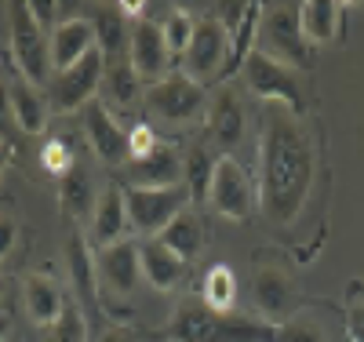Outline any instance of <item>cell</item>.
I'll list each match as a JSON object with an SVG mask.
<instances>
[{
    "mask_svg": "<svg viewBox=\"0 0 364 342\" xmlns=\"http://www.w3.org/2000/svg\"><path fill=\"white\" fill-rule=\"evenodd\" d=\"M314 178H317V142L306 117L284 106H262L259 178H255V201L262 219L273 226H291L310 204Z\"/></svg>",
    "mask_w": 364,
    "mask_h": 342,
    "instance_id": "obj_1",
    "label": "cell"
},
{
    "mask_svg": "<svg viewBox=\"0 0 364 342\" xmlns=\"http://www.w3.org/2000/svg\"><path fill=\"white\" fill-rule=\"evenodd\" d=\"M168 342H277V324L233 314V309H211L200 299H182L171 309L164 328Z\"/></svg>",
    "mask_w": 364,
    "mask_h": 342,
    "instance_id": "obj_2",
    "label": "cell"
},
{
    "mask_svg": "<svg viewBox=\"0 0 364 342\" xmlns=\"http://www.w3.org/2000/svg\"><path fill=\"white\" fill-rule=\"evenodd\" d=\"M255 48L281 66L302 73L314 66V44L302 33L299 22V4H262L259 29H255Z\"/></svg>",
    "mask_w": 364,
    "mask_h": 342,
    "instance_id": "obj_3",
    "label": "cell"
},
{
    "mask_svg": "<svg viewBox=\"0 0 364 342\" xmlns=\"http://www.w3.org/2000/svg\"><path fill=\"white\" fill-rule=\"evenodd\" d=\"M142 106L154 120L171 124V128H186V124H193L208 113V91H204V84L190 80L186 73H171L157 84H146Z\"/></svg>",
    "mask_w": 364,
    "mask_h": 342,
    "instance_id": "obj_4",
    "label": "cell"
},
{
    "mask_svg": "<svg viewBox=\"0 0 364 342\" xmlns=\"http://www.w3.org/2000/svg\"><path fill=\"white\" fill-rule=\"evenodd\" d=\"M240 77H245L252 95L262 99V106H284V109H291L299 117H306V109H302L299 73L281 66L277 58H269L259 48H252V55L245 58V66H240Z\"/></svg>",
    "mask_w": 364,
    "mask_h": 342,
    "instance_id": "obj_5",
    "label": "cell"
},
{
    "mask_svg": "<svg viewBox=\"0 0 364 342\" xmlns=\"http://www.w3.org/2000/svg\"><path fill=\"white\" fill-rule=\"evenodd\" d=\"M230 33L223 29V22L215 15H204L193 22V37H190V48L182 55V73L197 84H208V80H226L230 77Z\"/></svg>",
    "mask_w": 364,
    "mask_h": 342,
    "instance_id": "obj_6",
    "label": "cell"
},
{
    "mask_svg": "<svg viewBox=\"0 0 364 342\" xmlns=\"http://www.w3.org/2000/svg\"><path fill=\"white\" fill-rule=\"evenodd\" d=\"M102 73H106V58L95 48L91 55H84L77 66L63 70V73H51L48 80V102L51 113H84V106L95 102V95L102 91Z\"/></svg>",
    "mask_w": 364,
    "mask_h": 342,
    "instance_id": "obj_7",
    "label": "cell"
},
{
    "mask_svg": "<svg viewBox=\"0 0 364 342\" xmlns=\"http://www.w3.org/2000/svg\"><path fill=\"white\" fill-rule=\"evenodd\" d=\"M11 58L29 84L51 80V48L44 37V26L37 22L29 4H11Z\"/></svg>",
    "mask_w": 364,
    "mask_h": 342,
    "instance_id": "obj_8",
    "label": "cell"
},
{
    "mask_svg": "<svg viewBox=\"0 0 364 342\" xmlns=\"http://www.w3.org/2000/svg\"><path fill=\"white\" fill-rule=\"evenodd\" d=\"M128 204V226L146 237H161L182 211L193 208L186 186H171V190H124Z\"/></svg>",
    "mask_w": 364,
    "mask_h": 342,
    "instance_id": "obj_9",
    "label": "cell"
},
{
    "mask_svg": "<svg viewBox=\"0 0 364 342\" xmlns=\"http://www.w3.org/2000/svg\"><path fill=\"white\" fill-rule=\"evenodd\" d=\"M208 208L215 215H223V219H230V223H248L252 211L259 208L252 175L233 157L215 161V175H211V190H208Z\"/></svg>",
    "mask_w": 364,
    "mask_h": 342,
    "instance_id": "obj_10",
    "label": "cell"
},
{
    "mask_svg": "<svg viewBox=\"0 0 364 342\" xmlns=\"http://www.w3.org/2000/svg\"><path fill=\"white\" fill-rule=\"evenodd\" d=\"M171 48L164 41V29L157 18H135L132 22V37H128V62L135 66V73L146 84H157L164 77H171Z\"/></svg>",
    "mask_w": 364,
    "mask_h": 342,
    "instance_id": "obj_11",
    "label": "cell"
},
{
    "mask_svg": "<svg viewBox=\"0 0 364 342\" xmlns=\"http://www.w3.org/2000/svg\"><path fill=\"white\" fill-rule=\"evenodd\" d=\"M117 186H124V190H171V186H182V153L161 142L146 157H135L120 168Z\"/></svg>",
    "mask_w": 364,
    "mask_h": 342,
    "instance_id": "obj_12",
    "label": "cell"
},
{
    "mask_svg": "<svg viewBox=\"0 0 364 342\" xmlns=\"http://www.w3.org/2000/svg\"><path fill=\"white\" fill-rule=\"evenodd\" d=\"M84 135L91 142V149H95V157L106 164V168H124L128 164V132L117 124L113 109L95 99L91 106H84Z\"/></svg>",
    "mask_w": 364,
    "mask_h": 342,
    "instance_id": "obj_13",
    "label": "cell"
},
{
    "mask_svg": "<svg viewBox=\"0 0 364 342\" xmlns=\"http://www.w3.org/2000/svg\"><path fill=\"white\" fill-rule=\"evenodd\" d=\"M204 132L211 146L223 149V157H230V149L240 146V139H245V106H240L233 87H215L208 95Z\"/></svg>",
    "mask_w": 364,
    "mask_h": 342,
    "instance_id": "obj_14",
    "label": "cell"
},
{
    "mask_svg": "<svg viewBox=\"0 0 364 342\" xmlns=\"http://www.w3.org/2000/svg\"><path fill=\"white\" fill-rule=\"evenodd\" d=\"M99 266V288H106L117 299H128L142 281V262H139V240H120L95 252Z\"/></svg>",
    "mask_w": 364,
    "mask_h": 342,
    "instance_id": "obj_15",
    "label": "cell"
},
{
    "mask_svg": "<svg viewBox=\"0 0 364 342\" xmlns=\"http://www.w3.org/2000/svg\"><path fill=\"white\" fill-rule=\"evenodd\" d=\"M48 48H51V73H63V70L77 66L84 55L95 51V26L84 15H70L51 26Z\"/></svg>",
    "mask_w": 364,
    "mask_h": 342,
    "instance_id": "obj_16",
    "label": "cell"
},
{
    "mask_svg": "<svg viewBox=\"0 0 364 342\" xmlns=\"http://www.w3.org/2000/svg\"><path fill=\"white\" fill-rule=\"evenodd\" d=\"M128 233V204H124V186H102V193L95 197V208H91V237H95L99 247L120 244Z\"/></svg>",
    "mask_w": 364,
    "mask_h": 342,
    "instance_id": "obj_17",
    "label": "cell"
},
{
    "mask_svg": "<svg viewBox=\"0 0 364 342\" xmlns=\"http://www.w3.org/2000/svg\"><path fill=\"white\" fill-rule=\"evenodd\" d=\"M139 262H142V281L154 292H175L182 273L190 266V262H182L161 237L139 240Z\"/></svg>",
    "mask_w": 364,
    "mask_h": 342,
    "instance_id": "obj_18",
    "label": "cell"
},
{
    "mask_svg": "<svg viewBox=\"0 0 364 342\" xmlns=\"http://www.w3.org/2000/svg\"><path fill=\"white\" fill-rule=\"evenodd\" d=\"M299 22L306 41L317 44H339L346 33V4H336V0H306L299 4Z\"/></svg>",
    "mask_w": 364,
    "mask_h": 342,
    "instance_id": "obj_19",
    "label": "cell"
},
{
    "mask_svg": "<svg viewBox=\"0 0 364 342\" xmlns=\"http://www.w3.org/2000/svg\"><path fill=\"white\" fill-rule=\"evenodd\" d=\"M8 95H11V117H15V128L26 135H41L48 128V117H51V102L48 95L29 84V80H11L8 84Z\"/></svg>",
    "mask_w": 364,
    "mask_h": 342,
    "instance_id": "obj_20",
    "label": "cell"
},
{
    "mask_svg": "<svg viewBox=\"0 0 364 342\" xmlns=\"http://www.w3.org/2000/svg\"><path fill=\"white\" fill-rule=\"evenodd\" d=\"M22 302H26L29 321L41 324V328H51L58 317H63V309H66V299H63V292H58V284L51 281V277H44V273H29L26 277Z\"/></svg>",
    "mask_w": 364,
    "mask_h": 342,
    "instance_id": "obj_21",
    "label": "cell"
},
{
    "mask_svg": "<svg viewBox=\"0 0 364 342\" xmlns=\"http://www.w3.org/2000/svg\"><path fill=\"white\" fill-rule=\"evenodd\" d=\"M102 95L109 106L117 109H132L146 99V80L135 73V66L128 58H117L106 62V73H102Z\"/></svg>",
    "mask_w": 364,
    "mask_h": 342,
    "instance_id": "obj_22",
    "label": "cell"
},
{
    "mask_svg": "<svg viewBox=\"0 0 364 342\" xmlns=\"http://www.w3.org/2000/svg\"><path fill=\"white\" fill-rule=\"evenodd\" d=\"M288 302H291L288 273L281 266H259V273H255V306L277 324V317L288 314Z\"/></svg>",
    "mask_w": 364,
    "mask_h": 342,
    "instance_id": "obj_23",
    "label": "cell"
},
{
    "mask_svg": "<svg viewBox=\"0 0 364 342\" xmlns=\"http://www.w3.org/2000/svg\"><path fill=\"white\" fill-rule=\"evenodd\" d=\"M95 48L102 51L106 62H117V58H128V37H132V22L120 15V8H102L95 18Z\"/></svg>",
    "mask_w": 364,
    "mask_h": 342,
    "instance_id": "obj_24",
    "label": "cell"
},
{
    "mask_svg": "<svg viewBox=\"0 0 364 342\" xmlns=\"http://www.w3.org/2000/svg\"><path fill=\"white\" fill-rule=\"evenodd\" d=\"M66 259H70V277H73V288H77L80 302H95V295H99V266H95V255H91L84 233L73 230V237L66 240Z\"/></svg>",
    "mask_w": 364,
    "mask_h": 342,
    "instance_id": "obj_25",
    "label": "cell"
},
{
    "mask_svg": "<svg viewBox=\"0 0 364 342\" xmlns=\"http://www.w3.org/2000/svg\"><path fill=\"white\" fill-rule=\"evenodd\" d=\"M215 153L204 142L190 146V153H182V186L190 193V204H208V190H211V175H215Z\"/></svg>",
    "mask_w": 364,
    "mask_h": 342,
    "instance_id": "obj_26",
    "label": "cell"
},
{
    "mask_svg": "<svg viewBox=\"0 0 364 342\" xmlns=\"http://www.w3.org/2000/svg\"><path fill=\"white\" fill-rule=\"evenodd\" d=\"M161 240L171 247V252L182 259V262H193L200 252H204V223L193 208H186L178 215V219L161 233Z\"/></svg>",
    "mask_w": 364,
    "mask_h": 342,
    "instance_id": "obj_27",
    "label": "cell"
},
{
    "mask_svg": "<svg viewBox=\"0 0 364 342\" xmlns=\"http://www.w3.org/2000/svg\"><path fill=\"white\" fill-rule=\"evenodd\" d=\"M58 204H63L66 215H73V219H80V215L87 211V204L95 208V193H91V178L80 164H73L63 178H58Z\"/></svg>",
    "mask_w": 364,
    "mask_h": 342,
    "instance_id": "obj_28",
    "label": "cell"
},
{
    "mask_svg": "<svg viewBox=\"0 0 364 342\" xmlns=\"http://www.w3.org/2000/svg\"><path fill=\"white\" fill-rule=\"evenodd\" d=\"M200 302L211 309H230L237 302V277L230 266H211L204 273V284H200Z\"/></svg>",
    "mask_w": 364,
    "mask_h": 342,
    "instance_id": "obj_29",
    "label": "cell"
},
{
    "mask_svg": "<svg viewBox=\"0 0 364 342\" xmlns=\"http://www.w3.org/2000/svg\"><path fill=\"white\" fill-rule=\"evenodd\" d=\"M343 317L350 342H364V277H353L343 295Z\"/></svg>",
    "mask_w": 364,
    "mask_h": 342,
    "instance_id": "obj_30",
    "label": "cell"
},
{
    "mask_svg": "<svg viewBox=\"0 0 364 342\" xmlns=\"http://www.w3.org/2000/svg\"><path fill=\"white\" fill-rule=\"evenodd\" d=\"M48 342H87V317H84V309H80L77 299L66 302L63 317L51 324V338Z\"/></svg>",
    "mask_w": 364,
    "mask_h": 342,
    "instance_id": "obj_31",
    "label": "cell"
},
{
    "mask_svg": "<svg viewBox=\"0 0 364 342\" xmlns=\"http://www.w3.org/2000/svg\"><path fill=\"white\" fill-rule=\"evenodd\" d=\"M193 22L197 18H190L186 11H171V15H164L161 18V29H164V41H168V48H171V55L175 58H182L186 55V48H190V37H193Z\"/></svg>",
    "mask_w": 364,
    "mask_h": 342,
    "instance_id": "obj_32",
    "label": "cell"
},
{
    "mask_svg": "<svg viewBox=\"0 0 364 342\" xmlns=\"http://www.w3.org/2000/svg\"><path fill=\"white\" fill-rule=\"evenodd\" d=\"M277 342H328V335L314 317L295 314V317H284L277 324Z\"/></svg>",
    "mask_w": 364,
    "mask_h": 342,
    "instance_id": "obj_33",
    "label": "cell"
},
{
    "mask_svg": "<svg viewBox=\"0 0 364 342\" xmlns=\"http://www.w3.org/2000/svg\"><path fill=\"white\" fill-rule=\"evenodd\" d=\"M41 161H44V171H51V175H58V178H63V175L77 164V157H73V149H70L66 139H48L44 149H41Z\"/></svg>",
    "mask_w": 364,
    "mask_h": 342,
    "instance_id": "obj_34",
    "label": "cell"
},
{
    "mask_svg": "<svg viewBox=\"0 0 364 342\" xmlns=\"http://www.w3.org/2000/svg\"><path fill=\"white\" fill-rule=\"evenodd\" d=\"M157 146H161L157 132L149 128V124H139V128H132V132H128V161L146 157V153H149V149H157Z\"/></svg>",
    "mask_w": 364,
    "mask_h": 342,
    "instance_id": "obj_35",
    "label": "cell"
},
{
    "mask_svg": "<svg viewBox=\"0 0 364 342\" xmlns=\"http://www.w3.org/2000/svg\"><path fill=\"white\" fill-rule=\"evenodd\" d=\"M15 132V117H11V95H8V84H0V142H8Z\"/></svg>",
    "mask_w": 364,
    "mask_h": 342,
    "instance_id": "obj_36",
    "label": "cell"
},
{
    "mask_svg": "<svg viewBox=\"0 0 364 342\" xmlns=\"http://www.w3.org/2000/svg\"><path fill=\"white\" fill-rule=\"evenodd\" d=\"M15 240H18V226L8 219V215H0V259H8V255H11Z\"/></svg>",
    "mask_w": 364,
    "mask_h": 342,
    "instance_id": "obj_37",
    "label": "cell"
},
{
    "mask_svg": "<svg viewBox=\"0 0 364 342\" xmlns=\"http://www.w3.org/2000/svg\"><path fill=\"white\" fill-rule=\"evenodd\" d=\"M99 342H142V338H139V331H135V328L113 324V328H106V331L99 335Z\"/></svg>",
    "mask_w": 364,
    "mask_h": 342,
    "instance_id": "obj_38",
    "label": "cell"
},
{
    "mask_svg": "<svg viewBox=\"0 0 364 342\" xmlns=\"http://www.w3.org/2000/svg\"><path fill=\"white\" fill-rule=\"evenodd\" d=\"M0 342H11V314L0 309Z\"/></svg>",
    "mask_w": 364,
    "mask_h": 342,
    "instance_id": "obj_39",
    "label": "cell"
},
{
    "mask_svg": "<svg viewBox=\"0 0 364 342\" xmlns=\"http://www.w3.org/2000/svg\"><path fill=\"white\" fill-rule=\"evenodd\" d=\"M8 157H11V149H8V142H0V175L8 171Z\"/></svg>",
    "mask_w": 364,
    "mask_h": 342,
    "instance_id": "obj_40",
    "label": "cell"
},
{
    "mask_svg": "<svg viewBox=\"0 0 364 342\" xmlns=\"http://www.w3.org/2000/svg\"><path fill=\"white\" fill-rule=\"evenodd\" d=\"M0 299H4V277H0Z\"/></svg>",
    "mask_w": 364,
    "mask_h": 342,
    "instance_id": "obj_41",
    "label": "cell"
},
{
    "mask_svg": "<svg viewBox=\"0 0 364 342\" xmlns=\"http://www.w3.org/2000/svg\"><path fill=\"white\" fill-rule=\"evenodd\" d=\"M11 342H18V338H11Z\"/></svg>",
    "mask_w": 364,
    "mask_h": 342,
    "instance_id": "obj_42",
    "label": "cell"
}]
</instances>
